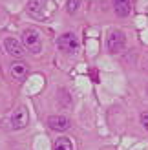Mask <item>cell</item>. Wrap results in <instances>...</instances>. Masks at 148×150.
Returning <instances> with one entry per match:
<instances>
[{"label": "cell", "instance_id": "6da1fadb", "mask_svg": "<svg viewBox=\"0 0 148 150\" xmlns=\"http://www.w3.org/2000/svg\"><path fill=\"white\" fill-rule=\"evenodd\" d=\"M22 42L24 46L31 51V53H40L42 50V40H40V35L35 31V29H26L22 33Z\"/></svg>", "mask_w": 148, "mask_h": 150}, {"label": "cell", "instance_id": "7a4b0ae2", "mask_svg": "<svg viewBox=\"0 0 148 150\" xmlns=\"http://www.w3.org/2000/svg\"><path fill=\"white\" fill-rule=\"evenodd\" d=\"M48 4H49L48 0H29L27 2V13L37 20H44L48 17V11H46Z\"/></svg>", "mask_w": 148, "mask_h": 150}, {"label": "cell", "instance_id": "3957f363", "mask_svg": "<svg viewBox=\"0 0 148 150\" xmlns=\"http://www.w3.org/2000/svg\"><path fill=\"white\" fill-rule=\"evenodd\" d=\"M57 46L62 51H66V53H73V51L79 50V40H77V37L73 33H64V35L58 37Z\"/></svg>", "mask_w": 148, "mask_h": 150}, {"label": "cell", "instance_id": "277c9868", "mask_svg": "<svg viewBox=\"0 0 148 150\" xmlns=\"http://www.w3.org/2000/svg\"><path fill=\"white\" fill-rule=\"evenodd\" d=\"M124 40H126V39H124V33L113 29V31L108 35V40H106L110 53H119V51L124 48Z\"/></svg>", "mask_w": 148, "mask_h": 150}, {"label": "cell", "instance_id": "5b68a950", "mask_svg": "<svg viewBox=\"0 0 148 150\" xmlns=\"http://www.w3.org/2000/svg\"><path fill=\"white\" fill-rule=\"evenodd\" d=\"M27 121H29V114H27V110H26L24 106H18L17 110L13 112V115H11V125H13L15 130L26 128Z\"/></svg>", "mask_w": 148, "mask_h": 150}, {"label": "cell", "instance_id": "8992f818", "mask_svg": "<svg viewBox=\"0 0 148 150\" xmlns=\"http://www.w3.org/2000/svg\"><path fill=\"white\" fill-rule=\"evenodd\" d=\"M4 46H6V51L9 53L11 57H17V59H20L22 55H24V46L17 40V39H6L4 40Z\"/></svg>", "mask_w": 148, "mask_h": 150}, {"label": "cell", "instance_id": "52a82bcc", "mask_svg": "<svg viewBox=\"0 0 148 150\" xmlns=\"http://www.w3.org/2000/svg\"><path fill=\"white\" fill-rule=\"evenodd\" d=\"M48 125H49L51 130H57V132H64V130L70 128V121L64 115H51V117H48Z\"/></svg>", "mask_w": 148, "mask_h": 150}, {"label": "cell", "instance_id": "ba28073f", "mask_svg": "<svg viewBox=\"0 0 148 150\" xmlns=\"http://www.w3.org/2000/svg\"><path fill=\"white\" fill-rule=\"evenodd\" d=\"M113 9L119 17H128L130 9H132L130 0H113Z\"/></svg>", "mask_w": 148, "mask_h": 150}, {"label": "cell", "instance_id": "9c48e42d", "mask_svg": "<svg viewBox=\"0 0 148 150\" xmlns=\"http://www.w3.org/2000/svg\"><path fill=\"white\" fill-rule=\"evenodd\" d=\"M11 75L17 81H22L27 75V66L24 62H13L11 64Z\"/></svg>", "mask_w": 148, "mask_h": 150}, {"label": "cell", "instance_id": "30bf717a", "mask_svg": "<svg viewBox=\"0 0 148 150\" xmlns=\"http://www.w3.org/2000/svg\"><path fill=\"white\" fill-rule=\"evenodd\" d=\"M53 150H73L71 141L68 137H58L55 143H53Z\"/></svg>", "mask_w": 148, "mask_h": 150}, {"label": "cell", "instance_id": "8fae6325", "mask_svg": "<svg viewBox=\"0 0 148 150\" xmlns=\"http://www.w3.org/2000/svg\"><path fill=\"white\" fill-rule=\"evenodd\" d=\"M79 4H80V0H68V13L75 15V11L79 9Z\"/></svg>", "mask_w": 148, "mask_h": 150}, {"label": "cell", "instance_id": "7c38bea8", "mask_svg": "<svg viewBox=\"0 0 148 150\" xmlns=\"http://www.w3.org/2000/svg\"><path fill=\"white\" fill-rule=\"evenodd\" d=\"M141 123H143V126L148 130V114H143L141 115Z\"/></svg>", "mask_w": 148, "mask_h": 150}]
</instances>
